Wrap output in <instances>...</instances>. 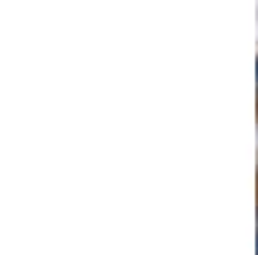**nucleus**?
<instances>
[{
    "instance_id": "obj_1",
    "label": "nucleus",
    "mask_w": 258,
    "mask_h": 255,
    "mask_svg": "<svg viewBox=\"0 0 258 255\" xmlns=\"http://www.w3.org/2000/svg\"><path fill=\"white\" fill-rule=\"evenodd\" d=\"M255 85H258V59H255Z\"/></svg>"
}]
</instances>
